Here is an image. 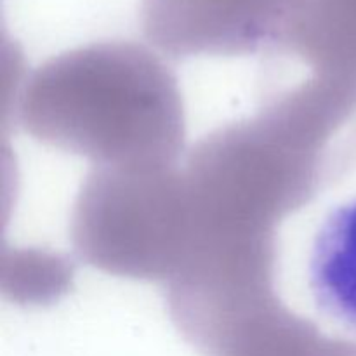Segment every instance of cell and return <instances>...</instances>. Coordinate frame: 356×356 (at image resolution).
Wrapping results in <instances>:
<instances>
[{
    "mask_svg": "<svg viewBox=\"0 0 356 356\" xmlns=\"http://www.w3.org/2000/svg\"><path fill=\"white\" fill-rule=\"evenodd\" d=\"M296 35L356 54V0H285Z\"/></svg>",
    "mask_w": 356,
    "mask_h": 356,
    "instance_id": "obj_3",
    "label": "cell"
},
{
    "mask_svg": "<svg viewBox=\"0 0 356 356\" xmlns=\"http://www.w3.org/2000/svg\"><path fill=\"white\" fill-rule=\"evenodd\" d=\"M306 287L323 318L356 332V198L337 205L316 226Z\"/></svg>",
    "mask_w": 356,
    "mask_h": 356,
    "instance_id": "obj_1",
    "label": "cell"
},
{
    "mask_svg": "<svg viewBox=\"0 0 356 356\" xmlns=\"http://www.w3.org/2000/svg\"><path fill=\"white\" fill-rule=\"evenodd\" d=\"M280 0H143L149 30L170 42L242 40L268 21Z\"/></svg>",
    "mask_w": 356,
    "mask_h": 356,
    "instance_id": "obj_2",
    "label": "cell"
}]
</instances>
